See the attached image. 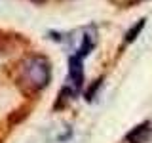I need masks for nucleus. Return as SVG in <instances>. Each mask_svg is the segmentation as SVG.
<instances>
[{
	"instance_id": "nucleus-6",
	"label": "nucleus",
	"mask_w": 152,
	"mask_h": 143,
	"mask_svg": "<svg viewBox=\"0 0 152 143\" xmlns=\"http://www.w3.org/2000/svg\"><path fill=\"white\" fill-rule=\"evenodd\" d=\"M28 2H32V4H44L46 0H28Z\"/></svg>"
},
{
	"instance_id": "nucleus-5",
	"label": "nucleus",
	"mask_w": 152,
	"mask_h": 143,
	"mask_svg": "<svg viewBox=\"0 0 152 143\" xmlns=\"http://www.w3.org/2000/svg\"><path fill=\"white\" fill-rule=\"evenodd\" d=\"M101 84H103V76H101V78H97L95 82L89 84V88H88V90H84V97H86V101H91L93 95L97 94V90L101 88Z\"/></svg>"
},
{
	"instance_id": "nucleus-2",
	"label": "nucleus",
	"mask_w": 152,
	"mask_h": 143,
	"mask_svg": "<svg viewBox=\"0 0 152 143\" xmlns=\"http://www.w3.org/2000/svg\"><path fill=\"white\" fill-rule=\"evenodd\" d=\"M84 84H86V76H84V59L78 57L76 54L69 55V76H66V86L74 90V94L78 95L80 92H84Z\"/></svg>"
},
{
	"instance_id": "nucleus-3",
	"label": "nucleus",
	"mask_w": 152,
	"mask_h": 143,
	"mask_svg": "<svg viewBox=\"0 0 152 143\" xmlns=\"http://www.w3.org/2000/svg\"><path fill=\"white\" fill-rule=\"evenodd\" d=\"M152 137V122L145 120L137 126H133L126 133V143H148Z\"/></svg>"
},
{
	"instance_id": "nucleus-1",
	"label": "nucleus",
	"mask_w": 152,
	"mask_h": 143,
	"mask_svg": "<svg viewBox=\"0 0 152 143\" xmlns=\"http://www.w3.org/2000/svg\"><path fill=\"white\" fill-rule=\"evenodd\" d=\"M51 78V63L46 55L32 54L25 57L19 65L17 86L25 94H38L50 84Z\"/></svg>"
},
{
	"instance_id": "nucleus-4",
	"label": "nucleus",
	"mask_w": 152,
	"mask_h": 143,
	"mask_svg": "<svg viewBox=\"0 0 152 143\" xmlns=\"http://www.w3.org/2000/svg\"><path fill=\"white\" fill-rule=\"evenodd\" d=\"M145 25H146V19H139V21L133 25L129 31L124 35V44H131V42H135L137 40V36L141 35V31L145 29Z\"/></svg>"
}]
</instances>
